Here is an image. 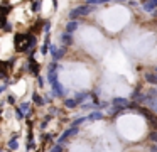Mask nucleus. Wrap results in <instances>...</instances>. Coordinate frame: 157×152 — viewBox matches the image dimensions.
I'll return each instance as SVG.
<instances>
[{
  "label": "nucleus",
  "mask_w": 157,
  "mask_h": 152,
  "mask_svg": "<svg viewBox=\"0 0 157 152\" xmlns=\"http://www.w3.org/2000/svg\"><path fill=\"white\" fill-rule=\"evenodd\" d=\"M2 29H4V30H7V32H9V30H10V29H12V25H10V24H5V25H4V27H2Z\"/></svg>",
  "instance_id": "obj_28"
},
{
  "label": "nucleus",
  "mask_w": 157,
  "mask_h": 152,
  "mask_svg": "<svg viewBox=\"0 0 157 152\" xmlns=\"http://www.w3.org/2000/svg\"><path fill=\"white\" fill-rule=\"evenodd\" d=\"M139 96H140V88H137V90L133 91V95H132V100H137Z\"/></svg>",
  "instance_id": "obj_22"
},
{
  "label": "nucleus",
  "mask_w": 157,
  "mask_h": 152,
  "mask_svg": "<svg viewBox=\"0 0 157 152\" xmlns=\"http://www.w3.org/2000/svg\"><path fill=\"white\" fill-rule=\"evenodd\" d=\"M19 108H21L22 111H29V103H27V101H22L21 107H19Z\"/></svg>",
  "instance_id": "obj_20"
},
{
  "label": "nucleus",
  "mask_w": 157,
  "mask_h": 152,
  "mask_svg": "<svg viewBox=\"0 0 157 152\" xmlns=\"http://www.w3.org/2000/svg\"><path fill=\"white\" fill-rule=\"evenodd\" d=\"M0 152H2V150H0Z\"/></svg>",
  "instance_id": "obj_33"
},
{
  "label": "nucleus",
  "mask_w": 157,
  "mask_h": 152,
  "mask_svg": "<svg viewBox=\"0 0 157 152\" xmlns=\"http://www.w3.org/2000/svg\"><path fill=\"white\" fill-rule=\"evenodd\" d=\"M51 86H52V95H54V96H63V95H64V88H63V84L59 83V81L52 83Z\"/></svg>",
  "instance_id": "obj_6"
},
{
  "label": "nucleus",
  "mask_w": 157,
  "mask_h": 152,
  "mask_svg": "<svg viewBox=\"0 0 157 152\" xmlns=\"http://www.w3.org/2000/svg\"><path fill=\"white\" fill-rule=\"evenodd\" d=\"M144 10L145 12H155L157 10V0H145V2L142 3Z\"/></svg>",
  "instance_id": "obj_5"
},
{
  "label": "nucleus",
  "mask_w": 157,
  "mask_h": 152,
  "mask_svg": "<svg viewBox=\"0 0 157 152\" xmlns=\"http://www.w3.org/2000/svg\"><path fill=\"white\" fill-rule=\"evenodd\" d=\"M29 69L34 76H39V63L34 59V57H29Z\"/></svg>",
  "instance_id": "obj_7"
},
{
  "label": "nucleus",
  "mask_w": 157,
  "mask_h": 152,
  "mask_svg": "<svg viewBox=\"0 0 157 152\" xmlns=\"http://www.w3.org/2000/svg\"><path fill=\"white\" fill-rule=\"evenodd\" d=\"M78 24H79V22H76V20L68 22V24H66V32H68V34H73L76 29H78Z\"/></svg>",
  "instance_id": "obj_10"
},
{
  "label": "nucleus",
  "mask_w": 157,
  "mask_h": 152,
  "mask_svg": "<svg viewBox=\"0 0 157 152\" xmlns=\"http://www.w3.org/2000/svg\"><path fill=\"white\" fill-rule=\"evenodd\" d=\"M0 115H2V110H0Z\"/></svg>",
  "instance_id": "obj_32"
},
{
  "label": "nucleus",
  "mask_w": 157,
  "mask_h": 152,
  "mask_svg": "<svg viewBox=\"0 0 157 152\" xmlns=\"http://www.w3.org/2000/svg\"><path fill=\"white\" fill-rule=\"evenodd\" d=\"M112 107L118 108V110L127 108V107H128V100H127V98H113V100H112Z\"/></svg>",
  "instance_id": "obj_4"
},
{
  "label": "nucleus",
  "mask_w": 157,
  "mask_h": 152,
  "mask_svg": "<svg viewBox=\"0 0 157 152\" xmlns=\"http://www.w3.org/2000/svg\"><path fill=\"white\" fill-rule=\"evenodd\" d=\"M145 81L147 83H152V84H157V74L155 73H147L145 74Z\"/></svg>",
  "instance_id": "obj_11"
},
{
  "label": "nucleus",
  "mask_w": 157,
  "mask_h": 152,
  "mask_svg": "<svg viewBox=\"0 0 157 152\" xmlns=\"http://www.w3.org/2000/svg\"><path fill=\"white\" fill-rule=\"evenodd\" d=\"M9 147H10L12 150H14V149H17V147H19V142L15 140V137H14V138H10V142H9Z\"/></svg>",
  "instance_id": "obj_17"
},
{
  "label": "nucleus",
  "mask_w": 157,
  "mask_h": 152,
  "mask_svg": "<svg viewBox=\"0 0 157 152\" xmlns=\"http://www.w3.org/2000/svg\"><path fill=\"white\" fill-rule=\"evenodd\" d=\"M32 100H34V103H36V105H39V107H41V105H44V100H42V98L39 96L37 93L32 95Z\"/></svg>",
  "instance_id": "obj_14"
},
{
  "label": "nucleus",
  "mask_w": 157,
  "mask_h": 152,
  "mask_svg": "<svg viewBox=\"0 0 157 152\" xmlns=\"http://www.w3.org/2000/svg\"><path fill=\"white\" fill-rule=\"evenodd\" d=\"M103 0H88V5H91V3H101Z\"/></svg>",
  "instance_id": "obj_27"
},
{
  "label": "nucleus",
  "mask_w": 157,
  "mask_h": 152,
  "mask_svg": "<svg viewBox=\"0 0 157 152\" xmlns=\"http://www.w3.org/2000/svg\"><path fill=\"white\" fill-rule=\"evenodd\" d=\"M58 69H59V66H58V63H52L51 66H49V69H48V81L49 83H56L58 81Z\"/></svg>",
  "instance_id": "obj_3"
},
{
  "label": "nucleus",
  "mask_w": 157,
  "mask_h": 152,
  "mask_svg": "<svg viewBox=\"0 0 157 152\" xmlns=\"http://www.w3.org/2000/svg\"><path fill=\"white\" fill-rule=\"evenodd\" d=\"M155 96H157V90H150L149 93L145 95V98H147V100H150V98H155Z\"/></svg>",
  "instance_id": "obj_19"
},
{
  "label": "nucleus",
  "mask_w": 157,
  "mask_h": 152,
  "mask_svg": "<svg viewBox=\"0 0 157 152\" xmlns=\"http://www.w3.org/2000/svg\"><path fill=\"white\" fill-rule=\"evenodd\" d=\"M15 115H17L19 120H22V118H24V111H22L21 108H15Z\"/></svg>",
  "instance_id": "obj_21"
},
{
  "label": "nucleus",
  "mask_w": 157,
  "mask_h": 152,
  "mask_svg": "<svg viewBox=\"0 0 157 152\" xmlns=\"http://www.w3.org/2000/svg\"><path fill=\"white\" fill-rule=\"evenodd\" d=\"M10 12V7H0V15H4V17H7V14Z\"/></svg>",
  "instance_id": "obj_18"
},
{
  "label": "nucleus",
  "mask_w": 157,
  "mask_h": 152,
  "mask_svg": "<svg viewBox=\"0 0 157 152\" xmlns=\"http://www.w3.org/2000/svg\"><path fill=\"white\" fill-rule=\"evenodd\" d=\"M41 53L42 54H48L49 53V39H46V42L41 46Z\"/></svg>",
  "instance_id": "obj_16"
},
{
  "label": "nucleus",
  "mask_w": 157,
  "mask_h": 152,
  "mask_svg": "<svg viewBox=\"0 0 157 152\" xmlns=\"http://www.w3.org/2000/svg\"><path fill=\"white\" fill-rule=\"evenodd\" d=\"M88 96H91V93H90V91H81V93H76L75 101H76V103H81V101H85Z\"/></svg>",
  "instance_id": "obj_9"
},
{
  "label": "nucleus",
  "mask_w": 157,
  "mask_h": 152,
  "mask_svg": "<svg viewBox=\"0 0 157 152\" xmlns=\"http://www.w3.org/2000/svg\"><path fill=\"white\" fill-rule=\"evenodd\" d=\"M93 10H95V7H93V5H81V7H76V9H73L71 12H69V17H71V20H76L78 17L88 15V14L93 12Z\"/></svg>",
  "instance_id": "obj_2"
},
{
  "label": "nucleus",
  "mask_w": 157,
  "mask_h": 152,
  "mask_svg": "<svg viewBox=\"0 0 157 152\" xmlns=\"http://www.w3.org/2000/svg\"><path fill=\"white\" fill-rule=\"evenodd\" d=\"M86 118H88V120H101L103 113H101V111H91V113H90V117H86Z\"/></svg>",
  "instance_id": "obj_12"
},
{
  "label": "nucleus",
  "mask_w": 157,
  "mask_h": 152,
  "mask_svg": "<svg viewBox=\"0 0 157 152\" xmlns=\"http://www.w3.org/2000/svg\"><path fill=\"white\" fill-rule=\"evenodd\" d=\"M64 105H66V107H68V108H75V107H76V105H78V103H76V101H75V98H66Z\"/></svg>",
  "instance_id": "obj_15"
},
{
  "label": "nucleus",
  "mask_w": 157,
  "mask_h": 152,
  "mask_svg": "<svg viewBox=\"0 0 157 152\" xmlns=\"http://www.w3.org/2000/svg\"><path fill=\"white\" fill-rule=\"evenodd\" d=\"M7 101H9V103H12V105H14V103H15V98H14V96H12V95H10V96L7 98Z\"/></svg>",
  "instance_id": "obj_29"
},
{
  "label": "nucleus",
  "mask_w": 157,
  "mask_h": 152,
  "mask_svg": "<svg viewBox=\"0 0 157 152\" xmlns=\"http://www.w3.org/2000/svg\"><path fill=\"white\" fill-rule=\"evenodd\" d=\"M61 42H63V46H64V47L71 46V44H73V34L64 32V34L61 36Z\"/></svg>",
  "instance_id": "obj_8"
},
{
  "label": "nucleus",
  "mask_w": 157,
  "mask_h": 152,
  "mask_svg": "<svg viewBox=\"0 0 157 152\" xmlns=\"http://www.w3.org/2000/svg\"><path fill=\"white\" fill-rule=\"evenodd\" d=\"M5 88H7V84H0V93H2V91H4Z\"/></svg>",
  "instance_id": "obj_30"
},
{
  "label": "nucleus",
  "mask_w": 157,
  "mask_h": 152,
  "mask_svg": "<svg viewBox=\"0 0 157 152\" xmlns=\"http://www.w3.org/2000/svg\"><path fill=\"white\" fill-rule=\"evenodd\" d=\"M49 51H51V54L54 56V54H56V51H58V46H54V44H51V46H49Z\"/></svg>",
  "instance_id": "obj_23"
},
{
  "label": "nucleus",
  "mask_w": 157,
  "mask_h": 152,
  "mask_svg": "<svg viewBox=\"0 0 157 152\" xmlns=\"http://www.w3.org/2000/svg\"><path fill=\"white\" fill-rule=\"evenodd\" d=\"M61 150H63V147H61V145L58 144V145H56V147H52V150H51V152H61Z\"/></svg>",
  "instance_id": "obj_26"
},
{
  "label": "nucleus",
  "mask_w": 157,
  "mask_h": 152,
  "mask_svg": "<svg viewBox=\"0 0 157 152\" xmlns=\"http://www.w3.org/2000/svg\"><path fill=\"white\" fill-rule=\"evenodd\" d=\"M34 47H36V36H31V34H17L15 36V49L19 53L34 49Z\"/></svg>",
  "instance_id": "obj_1"
},
{
  "label": "nucleus",
  "mask_w": 157,
  "mask_h": 152,
  "mask_svg": "<svg viewBox=\"0 0 157 152\" xmlns=\"http://www.w3.org/2000/svg\"><path fill=\"white\" fill-rule=\"evenodd\" d=\"M64 54H66V47H64V46H63V47H59V51H56V54L52 56V57H54V63H56L58 59H61V57L64 56Z\"/></svg>",
  "instance_id": "obj_13"
},
{
  "label": "nucleus",
  "mask_w": 157,
  "mask_h": 152,
  "mask_svg": "<svg viewBox=\"0 0 157 152\" xmlns=\"http://www.w3.org/2000/svg\"><path fill=\"white\" fill-rule=\"evenodd\" d=\"M150 150H152V152H157V145H152V147H150Z\"/></svg>",
  "instance_id": "obj_31"
},
{
  "label": "nucleus",
  "mask_w": 157,
  "mask_h": 152,
  "mask_svg": "<svg viewBox=\"0 0 157 152\" xmlns=\"http://www.w3.org/2000/svg\"><path fill=\"white\" fill-rule=\"evenodd\" d=\"M150 140L157 142V130H155V132H152V134H150Z\"/></svg>",
  "instance_id": "obj_25"
},
{
  "label": "nucleus",
  "mask_w": 157,
  "mask_h": 152,
  "mask_svg": "<svg viewBox=\"0 0 157 152\" xmlns=\"http://www.w3.org/2000/svg\"><path fill=\"white\" fill-rule=\"evenodd\" d=\"M39 7H41V3H39V2H32V10H34V12H36V10H39Z\"/></svg>",
  "instance_id": "obj_24"
}]
</instances>
